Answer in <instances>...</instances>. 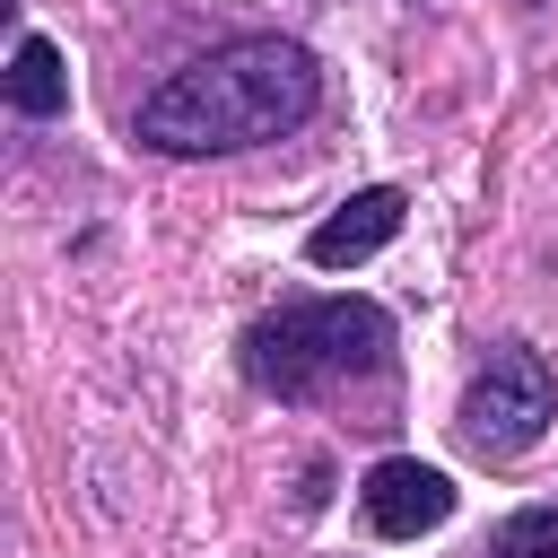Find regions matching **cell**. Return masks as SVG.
I'll list each match as a JSON object with an SVG mask.
<instances>
[{
	"instance_id": "obj_1",
	"label": "cell",
	"mask_w": 558,
	"mask_h": 558,
	"mask_svg": "<svg viewBox=\"0 0 558 558\" xmlns=\"http://www.w3.org/2000/svg\"><path fill=\"white\" fill-rule=\"evenodd\" d=\"M314 96H323L314 52L288 35H253V44H227L192 70H174L140 105V140L166 157H218V148H253V140L296 131L314 113Z\"/></svg>"
},
{
	"instance_id": "obj_6",
	"label": "cell",
	"mask_w": 558,
	"mask_h": 558,
	"mask_svg": "<svg viewBox=\"0 0 558 558\" xmlns=\"http://www.w3.org/2000/svg\"><path fill=\"white\" fill-rule=\"evenodd\" d=\"M9 105L35 113V122H52V113L70 105V70H61V52H52L44 35L17 44V61H9Z\"/></svg>"
},
{
	"instance_id": "obj_2",
	"label": "cell",
	"mask_w": 558,
	"mask_h": 558,
	"mask_svg": "<svg viewBox=\"0 0 558 558\" xmlns=\"http://www.w3.org/2000/svg\"><path fill=\"white\" fill-rule=\"evenodd\" d=\"M392 349V323L384 305L366 296H323V305H288L270 323L244 331V375L279 401H314V392H340L357 375H375Z\"/></svg>"
},
{
	"instance_id": "obj_7",
	"label": "cell",
	"mask_w": 558,
	"mask_h": 558,
	"mask_svg": "<svg viewBox=\"0 0 558 558\" xmlns=\"http://www.w3.org/2000/svg\"><path fill=\"white\" fill-rule=\"evenodd\" d=\"M497 558H558V506H523L497 523Z\"/></svg>"
},
{
	"instance_id": "obj_3",
	"label": "cell",
	"mask_w": 558,
	"mask_h": 558,
	"mask_svg": "<svg viewBox=\"0 0 558 558\" xmlns=\"http://www.w3.org/2000/svg\"><path fill=\"white\" fill-rule=\"evenodd\" d=\"M549 410H558V384H549V357L541 349H488V366L471 375V392H462V445L471 453H523L541 427H549Z\"/></svg>"
},
{
	"instance_id": "obj_5",
	"label": "cell",
	"mask_w": 558,
	"mask_h": 558,
	"mask_svg": "<svg viewBox=\"0 0 558 558\" xmlns=\"http://www.w3.org/2000/svg\"><path fill=\"white\" fill-rule=\"evenodd\" d=\"M401 192L392 183H375V192H357V201H340L314 235H305V262L314 270H349V262H366V253H384L392 235H401Z\"/></svg>"
},
{
	"instance_id": "obj_4",
	"label": "cell",
	"mask_w": 558,
	"mask_h": 558,
	"mask_svg": "<svg viewBox=\"0 0 558 558\" xmlns=\"http://www.w3.org/2000/svg\"><path fill=\"white\" fill-rule=\"evenodd\" d=\"M445 514H453V480H445L436 462L392 453V462L366 471V523H375L384 541H418V532H436Z\"/></svg>"
}]
</instances>
